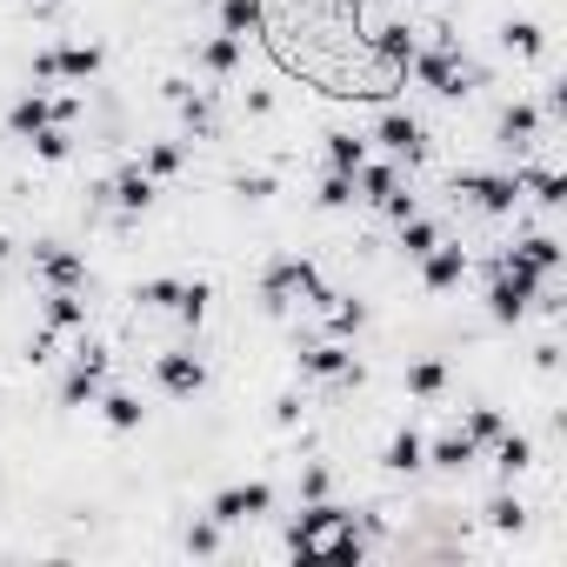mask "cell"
Returning a JSON list of instances; mask_svg holds the SVG:
<instances>
[{"mask_svg": "<svg viewBox=\"0 0 567 567\" xmlns=\"http://www.w3.org/2000/svg\"><path fill=\"white\" fill-rule=\"evenodd\" d=\"M408 74L421 81V87H434L441 101H467L474 87H481V68H467L461 61V48L441 34L434 48H414V61H408Z\"/></svg>", "mask_w": 567, "mask_h": 567, "instance_id": "obj_1", "label": "cell"}, {"mask_svg": "<svg viewBox=\"0 0 567 567\" xmlns=\"http://www.w3.org/2000/svg\"><path fill=\"white\" fill-rule=\"evenodd\" d=\"M260 301L267 308H295V301H328V288H321V267L308 260V254H280L267 274H260Z\"/></svg>", "mask_w": 567, "mask_h": 567, "instance_id": "obj_2", "label": "cell"}, {"mask_svg": "<svg viewBox=\"0 0 567 567\" xmlns=\"http://www.w3.org/2000/svg\"><path fill=\"white\" fill-rule=\"evenodd\" d=\"M540 301V274H520V267H501L494 260V288H487V315L501 321V328H514V321H527V308Z\"/></svg>", "mask_w": 567, "mask_h": 567, "instance_id": "obj_3", "label": "cell"}, {"mask_svg": "<svg viewBox=\"0 0 567 567\" xmlns=\"http://www.w3.org/2000/svg\"><path fill=\"white\" fill-rule=\"evenodd\" d=\"M74 107H81L74 94H61V101H54V94H21L0 127H8V141H34V134H41V127H54V121L68 127V121H74Z\"/></svg>", "mask_w": 567, "mask_h": 567, "instance_id": "obj_4", "label": "cell"}, {"mask_svg": "<svg viewBox=\"0 0 567 567\" xmlns=\"http://www.w3.org/2000/svg\"><path fill=\"white\" fill-rule=\"evenodd\" d=\"M348 520H354V514H348V507H334V501L321 494V501H308V514L288 527V547H295V554H328V547L341 540V527H348Z\"/></svg>", "mask_w": 567, "mask_h": 567, "instance_id": "obj_5", "label": "cell"}, {"mask_svg": "<svg viewBox=\"0 0 567 567\" xmlns=\"http://www.w3.org/2000/svg\"><path fill=\"white\" fill-rule=\"evenodd\" d=\"M101 388H107V348L101 341H81L74 348V368L61 381V408H87V401H101Z\"/></svg>", "mask_w": 567, "mask_h": 567, "instance_id": "obj_6", "label": "cell"}, {"mask_svg": "<svg viewBox=\"0 0 567 567\" xmlns=\"http://www.w3.org/2000/svg\"><path fill=\"white\" fill-rule=\"evenodd\" d=\"M374 141H381L394 161H408V167H421V161H427V127H421L414 114H401V107H388V114H381Z\"/></svg>", "mask_w": 567, "mask_h": 567, "instance_id": "obj_7", "label": "cell"}, {"mask_svg": "<svg viewBox=\"0 0 567 567\" xmlns=\"http://www.w3.org/2000/svg\"><path fill=\"white\" fill-rule=\"evenodd\" d=\"M301 374H308V381H334V388H361V381H368V368H361L341 341L308 348V354H301Z\"/></svg>", "mask_w": 567, "mask_h": 567, "instance_id": "obj_8", "label": "cell"}, {"mask_svg": "<svg viewBox=\"0 0 567 567\" xmlns=\"http://www.w3.org/2000/svg\"><path fill=\"white\" fill-rule=\"evenodd\" d=\"M267 507H274V487H267V481H240V487H220L207 514H214L220 527H240V520H260Z\"/></svg>", "mask_w": 567, "mask_h": 567, "instance_id": "obj_9", "label": "cell"}, {"mask_svg": "<svg viewBox=\"0 0 567 567\" xmlns=\"http://www.w3.org/2000/svg\"><path fill=\"white\" fill-rule=\"evenodd\" d=\"M467 247L461 240H434L427 254H421V280H427V295H454L461 288V280H467Z\"/></svg>", "mask_w": 567, "mask_h": 567, "instance_id": "obj_10", "label": "cell"}, {"mask_svg": "<svg viewBox=\"0 0 567 567\" xmlns=\"http://www.w3.org/2000/svg\"><path fill=\"white\" fill-rule=\"evenodd\" d=\"M454 194H467L481 214H514L520 181H514V174H454Z\"/></svg>", "mask_w": 567, "mask_h": 567, "instance_id": "obj_11", "label": "cell"}, {"mask_svg": "<svg viewBox=\"0 0 567 567\" xmlns=\"http://www.w3.org/2000/svg\"><path fill=\"white\" fill-rule=\"evenodd\" d=\"M154 381H161L174 401H194V394L207 388V361H200L194 348H174V354H161V361H154Z\"/></svg>", "mask_w": 567, "mask_h": 567, "instance_id": "obj_12", "label": "cell"}, {"mask_svg": "<svg viewBox=\"0 0 567 567\" xmlns=\"http://www.w3.org/2000/svg\"><path fill=\"white\" fill-rule=\"evenodd\" d=\"M34 274L48 280V288H87V260L61 240H34Z\"/></svg>", "mask_w": 567, "mask_h": 567, "instance_id": "obj_13", "label": "cell"}, {"mask_svg": "<svg viewBox=\"0 0 567 567\" xmlns=\"http://www.w3.org/2000/svg\"><path fill=\"white\" fill-rule=\"evenodd\" d=\"M101 194L121 207V220H134V214H147V207H154V174H141V161H134V167H121Z\"/></svg>", "mask_w": 567, "mask_h": 567, "instance_id": "obj_14", "label": "cell"}, {"mask_svg": "<svg viewBox=\"0 0 567 567\" xmlns=\"http://www.w3.org/2000/svg\"><path fill=\"white\" fill-rule=\"evenodd\" d=\"M540 134H547V114L534 101H507L501 107V147H534Z\"/></svg>", "mask_w": 567, "mask_h": 567, "instance_id": "obj_15", "label": "cell"}, {"mask_svg": "<svg viewBox=\"0 0 567 567\" xmlns=\"http://www.w3.org/2000/svg\"><path fill=\"white\" fill-rule=\"evenodd\" d=\"M501 267H520V274H554V267H560V240L527 234L520 247H507V254H501Z\"/></svg>", "mask_w": 567, "mask_h": 567, "instance_id": "obj_16", "label": "cell"}, {"mask_svg": "<svg viewBox=\"0 0 567 567\" xmlns=\"http://www.w3.org/2000/svg\"><path fill=\"white\" fill-rule=\"evenodd\" d=\"M381 467H388V474H421V467H427V434H421V427H394Z\"/></svg>", "mask_w": 567, "mask_h": 567, "instance_id": "obj_17", "label": "cell"}, {"mask_svg": "<svg viewBox=\"0 0 567 567\" xmlns=\"http://www.w3.org/2000/svg\"><path fill=\"white\" fill-rule=\"evenodd\" d=\"M48 334H74V328H87V301H81V288H48Z\"/></svg>", "mask_w": 567, "mask_h": 567, "instance_id": "obj_18", "label": "cell"}, {"mask_svg": "<svg viewBox=\"0 0 567 567\" xmlns=\"http://www.w3.org/2000/svg\"><path fill=\"white\" fill-rule=\"evenodd\" d=\"M481 461V447L454 427V434H441V441H427V467H441V474H467Z\"/></svg>", "mask_w": 567, "mask_h": 567, "instance_id": "obj_19", "label": "cell"}, {"mask_svg": "<svg viewBox=\"0 0 567 567\" xmlns=\"http://www.w3.org/2000/svg\"><path fill=\"white\" fill-rule=\"evenodd\" d=\"M101 61H107V54H101L94 41H68V48H54V74H61V81H94Z\"/></svg>", "mask_w": 567, "mask_h": 567, "instance_id": "obj_20", "label": "cell"}, {"mask_svg": "<svg viewBox=\"0 0 567 567\" xmlns=\"http://www.w3.org/2000/svg\"><path fill=\"white\" fill-rule=\"evenodd\" d=\"M394 187H401V167H394V161H361V167H354V200H374V207H381Z\"/></svg>", "mask_w": 567, "mask_h": 567, "instance_id": "obj_21", "label": "cell"}, {"mask_svg": "<svg viewBox=\"0 0 567 567\" xmlns=\"http://www.w3.org/2000/svg\"><path fill=\"white\" fill-rule=\"evenodd\" d=\"M161 87H167V101L181 107V121H187V127L207 141V134H214V107H207V94H194L187 81H161Z\"/></svg>", "mask_w": 567, "mask_h": 567, "instance_id": "obj_22", "label": "cell"}, {"mask_svg": "<svg viewBox=\"0 0 567 567\" xmlns=\"http://www.w3.org/2000/svg\"><path fill=\"white\" fill-rule=\"evenodd\" d=\"M194 61H200L207 74H234V68H240V34H207V41L194 48Z\"/></svg>", "mask_w": 567, "mask_h": 567, "instance_id": "obj_23", "label": "cell"}, {"mask_svg": "<svg viewBox=\"0 0 567 567\" xmlns=\"http://www.w3.org/2000/svg\"><path fill=\"white\" fill-rule=\"evenodd\" d=\"M514 181H520V194H534L540 207H560V200H567V181H560L554 167H514Z\"/></svg>", "mask_w": 567, "mask_h": 567, "instance_id": "obj_24", "label": "cell"}, {"mask_svg": "<svg viewBox=\"0 0 567 567\" xmlns=\"http://www.w3.org/2000/svg\"><path fill=\"white\" fill-rule=\"evenodd\" d=\"M207 301H214L207 280H181V295H174V308H167V315H174L181 328H200V321H207Z\"/></svg>", "mask_w": 567, "mask_h": 567, "instance_id": "obj_25", "label": "cell"}, {"mask_svg": "<svg viewBox=\"0 0 567 567\" xmlns=\"http://www.w3.org/2000/svg\"><path fill=\"white\" fill-rule=\"evenodd\" d=\"M368 41H374V54H381V61H394V68L408 74V61H414V34H408L401 21H388V28H374Z\"/></svg>", "mask_w": 567, "mask_h": 567, "instance_id": "obj_26", "label": "cell"}, {"mask_svg": "<svg viewBox=\"0 0 567 567\" xmlns=\"http://www.w3.org/2000/svg\"><path fill=\"white\" fill-rule=\"evenodd\" d=\"M501 48L520 54V61H540V54H547V34H540V21H507V28H501Z\"/></svg>", "mask_w": 567, "mask_h": 567, "instance_id": "obj_27", "label": "cell"}, {"mask_svg": "<svg viewBox=\"0 0 567 567\" xmlns=\"http://www.w3.org/2000/svg\"><path fill=\"white\" fill-rule=\"evenodd\" d=\"M361 161H368V134L334 127V134H328V167H334V174H354Z\"/></svg>", "mask_w": 567, "mask_h": 567, "instance_id": "obj_28", "label": "cell"}, {"mask_svg": "<svg viewBox=\"0 0 567 567\" xmlns=\"http://www.w3.org/2000/svg\"><path fill=\"white\" fill-rule=\"evenodd\" d=\"M321 315H328V334H334V341H348V334L368 328V308H361V301H341V295H328Z\"/></svg>", "mask_w": 567, "mask_h": 567, "instance_id": "obj_29", "label": "cell"}, {"mask_svg": "<svg viewBox=\"0 0 567 567\" xmlns=\"http://www.w3.org/2000/svg\"><path fill=\"white\" fill-rule=\"evenodd\" d=\"M408 394H414V401H441V394H447V361H434V354L414 361V368H408Z\"/></svg>", "mask_w": 567, "mask_h": 567, "instance_id": "obj_30", "label": "cell"}, {"mask_svg": "<svg viewBox=\"0 0 567 567\" xmlns=\"http://www.w3.org/2000/svg\"><path fill=\"white\" fill-rule=\"evenodd\" d=\"M494 467H501V474H507V481H514V474H527V467H534V441H527V434H514V427H507V434H501V441H494Z\"/></svg>", "mask_w": 567, "mask_h": 567, "instance_id": "obj_31", "label": "cell"}, {"mask_svg": "<svg viewBox=\"0 0 567 567\" xmlns=\"http://www.w3.org/2000/svg\"><path fill=\"white\" fill-rule=\"evenodd\" d=\"M181 161H187V141H154V147H141V174H154V181L181 174Z\"/></svg>", "mask_w": 567, "mask_h": 567, "instance_id": "obj_32", "label": "cell"}, {"mask_svg": "<svg viewBox=\"0 0 567 567\" xmlns=\"http://www.w3.org/2000/svg\"><path fill=\"white\" fill-rule=\"evenodd\" d=\"M214 8H220V34H254L260 28V0H214Z\"/></svg>", "mask_w": 567, "mask_h": 567, "instance_id": "obj_33", "label": "cell"}, {"mask_svg": "<svg viewBox=\"0 0 567 567\" xmlns=\"http://www.w3.org/2000/svg\"><path fill=\"white\" fill-rule=\"evenodd\" d=\"M101 414H107V427H114V434H134V427L147 421V408H141L134 394H101Z\"/></svg>", "mask_w": 567, "mask_h": 567, "instance_id": "obj_34", "label": "cell"}, {"mask_svg": "<svg viewBox=\"0 0 567 567\" xmlns=\"http://www.w3.org/2000/svg\"><path fill=\"white\" fill-rule=\"evenodd\" d=\"M461 434H467L474 447H494V441L507 434V421H501V408H467V421H461Z\"/></svg>", "mask_w": 567, "mask_h": 567, "instance_id": "obj_35", "label": "cell"}, {"mask_svg": "<svg viewBox=\"0 0 567 567\" xmlns=\"http://www.w3.org/2000/svg\"><path fill=\"white\" fill-rule=\"evenodd\" d=\"M434 240H441V227H434L427 214H408V220H401V247H408V260H421Z\"/></svg>", "mask_w": 567, "mask_h": 567, "instance_id": "obj_36", "label": "cell"}, {"mask_svg": "<svg viewBox=\"0 0 567 567\" xmlns=\"http://www.w3.org/2000/svg\"><path fill=\"white\" fill-rule=\"evenodd\" d=\"M28 147H34V154H41V161H54V167H61V161H68V154H74V134H68V127H61V121H54V127H41V134H34V141H28Z\"/></svg>", "mask_w": 567, "mask_h": 567, "instance_id": "obj_37", "label": "cell"}, {"mask_svg": "<svg viewBox=\"0 0 567 567\" xmlns=\"http://www.w3.org/2000/svg\"><path fill=\"white\" fill-rule=\"evenodd\" d=\"M487 520H494L501 534H520V527H527V507H520L514 494H494V501H487Z\"/></svg>", "mask_w": 567, "mask_h": 567, "instance_id": "obj_38", "label": "cell"}, {"mask_svg": "<svg viewBox=\"0 0 567 567\" xmlns=\"http://www.w3.org/2000/svg\"><path fill=\"white\" fill-rule=\"evenodd\" d=\"M174 295H181V280H174V274L141 280V288H134V301H141V308H174Z\"/></svg>", "mask_w": 567, "mask_h": 567, "instance_id": "obj_39", "label": "cell"}, {"mask_svg": "<svg viewBox=\"0 0 567 567\" xmlns=\"http://www.w3.org/2000/svg\"><path fill=\"white\" fill-rule=\"evenodd\" d=\"M315 200H321L328 214H341V207L354 200V174H334V167H328V181H321V194H315Z\"/></svg>", "mask_w": 567, "mask_h": 567, "instance_id": "obj_40", "label": "cell"}, {"mask_svg": "<svg viewBox=\"0 0 567 567\" xmlns=\"http://www.w3.org/2000/svg\"><path fill=\"white\" fill-rule=\"evenodd\" d=\"M187 554H220V520H214V514L187 527Z\"/></svg>", "mask_w": 567, "mask_h": 567, "instance_id": "obj_41", "label": "cell"}, {"mask_svg": "<svg viewBox=\"0 0 567 567\" xmlns=\"http://www.w3.org/2000/svg\"><path fill=\"white\" fill-rule=\"evenodd\" d=\"M234 194H247V200H267V194H274V181H267V174H240V181H234Z\"/></svg>", "mask_w": 567, "mask_h": 567, "instance_id": "obj_42", "label": "cell"}, {"mask_svg": "<svg viewBox=\"0 0 567 567\" xmlns=\"http://www.w3.org/2000/svg\"><path fill=\"white\" fill-rule=\"evenodd\" d=\"M301 494L321 501V494H328V467H301Z\"/></svg>", "mask_w": 567, "mask_h": 567, "instance_id": "obj_43", "label": "cell"}, {"mask_svg": "<svg viewBox=\"0 0 567 567\" xmlns=\"http://www.w3.org/2000/svg\"><path fill=\"white\" fill-rule=\"evenodd\" d=\"M274 421L295 427V421H301V394H280V401H274Z\"/></svg>", "mask_w": 567, "mask_h": 567, "instance_id": "obj_44", "label": "cell"}, {"mask_svg": "<svg viewBox=\"0 0 567 567\" xmlns=\"http://www.w3.org/2000/svg\"><path fill=\"white\" fill-rule=\"evenodd\" d=\"M534 368H540V374H554V368H560V348H554V341H540V348H534Z\"/></svg>", "mask_w": 567, "mask_h": 567, "instance_id": "obj_45", "label": "cell"}, {"mask_svg": "<svg viewBox=\"0 0 567 567\" xmlns=\"http://www.w3.org/2000/svg\"><path fill=\"white\" fill-rule=\"evenodd\" d=\"M34 81H61V74H54V48H41V54H34Z\"/></svg>", "mask_w": 567, "mask_h": 567, "instance_id": "obj_46", "label": "cell"}, {"mask_svg": "<svg viewBox=\"0 0 567 567\" xmlns=\"http://www.w3.org/2000/svg\"><path fill=\"white\" fill-rule=\"evenodd\" d=\"M34 8H41V14H54V8H68V0H34Z\"/></svg>", "mask_w": 567, "mask_h": 567, "instance_id": "obj_47", "label": "cell"}, {"mask_svg": "<svg viewBox=\"0 0 567 567\" xmlns=\"http://www.w3.org/2000/svg\"><path fill=\"white\" fill-rule=\"evenodd\" d=\"M8 254H14V240H8V234H0V267H8Z\"/></svg>", "mask_w": 567, "mask_h": 567, "instance_id": "obj_48", "label": "cell"}, {"mask_svg": "<svg viewBox=\"0 0 567 567\" xmlns=\"http://www.w3.org/2000/svg\"><path fill=\"white\" fill-rule=\"evenodd\" d=\"M341 8H368V0H341Z\"/></svg>", "mask_w": 567, "mask_h": 567, "instance_id": "obj_49", "label": "cell"}, {"mask_svg": "<svg viewBox=\"0 0 567 567\" xmlns=\"http://www.w3.org/2000/svg\"><path fill=\"white\" fill-rule=\"evenodd\" d=\"M0 147H8V127H0Z\"/></svg>", "mask_w": 567, "mask_h": 567, "instance_id": "obj_50", "label": "cell"}, {"mask_svg": "<svg viewBox=\"0 0 567 567\" xmlns=\"http://www.w3.org/2000/svg\"><path fill=\"white\" fill-rule=\"evenodd\" d=\"M194 8H214V0H194Z\"/></svg>", "mask_w": 567, "mask_h": 567, "instance_id": "obj_51", "label": "cell"}]
</instances>
